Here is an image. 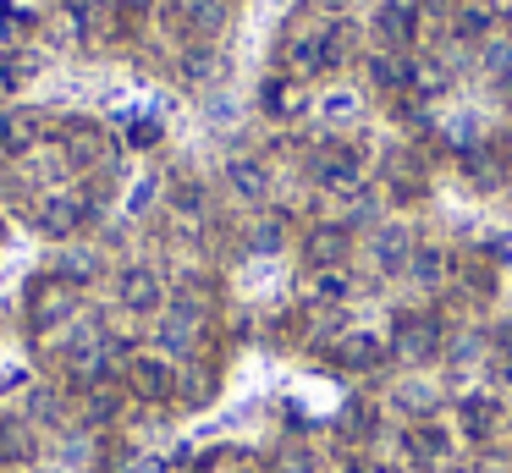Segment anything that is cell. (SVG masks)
I'll use <instances>...</instances> for the list:
<instances>
[{"label": "cell", "mask_w": 512, "mask_h": 473, "mask_svg": "<svg viewBox=\"0 0 512 473\" xmlns=\"http://www.w3.org/2000/svg\"><path fill=\"white\" fill-rule=\"evenodd\" d=\"M28 308H34V325L39 330H56V325H67V319L78 314V286L61 281V275L50 270V275H39V281H34Z\"/></svg>", "instance_id": "cell-1"}, {"label": "cell", "mask_w": 512, "mask_h": 473, "mask_svg": "<svg viewBox=\"0 0 512 473\" xmlns=\"http://www.w3.org/2000/svg\"><path fill=\"white\" fill-rule=\"evenodd\" d=\"M314 176H320L325 187H336V193H353L358 176H364V154H358L353 143H325V149L314 154Z\"/></svg>", "instance_id": "cell-2"}, {"label": "cell", "mask_w": 512, "mask_h": 473, "mask_svg": "<svg viewBox=\"0 0 512 473\" xmlns=\"http://www.w3.org/2000/svg\"><path fill=\"white\" fill-rule=\"evenodd\" d=\"M287 61H292V72H298V77L331 72V66L342 61V33H309V39H292Z\"/></svg>", "instance_id": "cell-3"}, {"label": "cell", "mask_w": 512, "mask_h": 473, "mask_svg": "<svg viewBox=\"0 0 512 473\" xmlns=\"http://www.w3.org/2000/svg\"><path fill=\"white\" fill-rule=\"evenodd\" d=\"M89 215H94L89 198H78V193H50L45 204H39V231H45V237H72V231H78Z\"/></svg>", "instance_id": "cell-4"}, {"label": "cell", "mask_w": 512, "mask_h": 473, "mask_svg": "<svg viewBox=\"0 0 512 473\" xmlns=\"http://www.w3.org/2000/svg\"><path fill=\"white\" fill-rule=\"evenodd\" d=\"M413 33H419V17H413V6L408 0H386V6L375 11V39L386 44V50H408L413 44Z\"/></svg>", "instance_id": "cell-5"}, {"label": "cell", "mask_w": 512, "mask_h": 473, "mask_svg": "<svg viewBox=\"0 0 512 473\" xmlns=\"http://www.w3.org/2000/svg\"><path fill=\"white\" fill-rule=\"evenodd\" d=\"M39 132H45L39 110H28V105L0 110V154H28L39 143Z\"/></svg>", "instance_id": "cell-6"}, {"label": "cell", "mask_w": 512, "mask_h": 473, "mask_svg": "<svg viewBox=\"0 0 512 473\" xmlns=\"http://www.w3.org/2000/svg\"><path fill=\"white\" fill-rule=\"evenodd\" d=\"M122 303L133 308V314H155V308L166 303V286H160V275L149 270V264L122 270Z\"/></svg>", "instance_id": "cell-7"}, {"label": "cell", "mask_w": 512, "mask_h": 473, "mask_svg": "<svg viewBox=\"0 0 512 473\" xmlns=\"http://www.w3.org/2000/svg\"><path fill=\"white\" fill-rule=\"evenodd\" d=\"M177 391V369L160 358H133V396H144V402H166V396Z\"/></svg>", "instance_id": "cell-8"}, {"label": "cell", "mask_w": 512, "mask_h": 473, "mask_svg": "<svg viewBox=\"0 0 512 473\" xmlns=\"http://www.w3.org/2000/svg\"><path fill=\"white\" fill-rule=\"evenodd\" d=\"M375 264L386 275H397V270H408L413 264V237L402 226H386V231H375Z\"/></svg>", "instance_id": "cell-9"}, {"label": "cell", "mask_w": 512, "mask_h": 473, "mask_svg": "<svg viewBox=\"0 0 512 473\" xmlns=\"http://www.w3.org/2000/svg\"><path fill=\"white\" fill-rule=\"evenodd\" d=\"M226 182H232V193L248 198V204H259V198L270 193V171L259 160H232L226 165Z\"/></svg>", "instance_id": "cell-10"}, {"label": "cell", "mask_w": 512, "mask_h": 473, "mask_svg": "<svg viewBox=\"0 0 512 473\" xmlns=\"http://www.w3.org/2000/svg\"><path fill=\"white\" fill-rule=\"evenodd\" d=\"M303 253H309V264L331 270V264L347 253V231H342V226H314V231H309V242H303Z\"/></svg>", "instance_id": "cell-11"}, {"label": "cell", "mask_w": 512, "mask_h": 473, "mask_svg": "<svg viewBox=\"0 0 512 473\" xmlns=\"http://www.w3.org/2000/svg\"><path fill=\"white\" fill-rule=\"evenodd\" d=\"M435 341H441L435 319H402V330H397V352H402V358H430Z\"/></svg>", "instance_id": "cell-12"}, {"label": "cell", "mask_w": 512, "mask_h": 473, "mask_svg": "<svg viewBox=\"0 0 512 473\" xmlns=\"http://www.w3.org/2000/svg\"><path fill=\"white\" fill-rule=\"evenodd\" d=\"M369 83H375V88H391V94H397V88L413 83V66L402 61L397 50H380V55H369Z\"/></svg>", "instance_id": "cell-13"}, {"label": "cell", "mask_w": 512, "mask_h": 473, "mask_svg": "<svg viewBox=\"0 0 512 473\" xmlns=\"http://www.w3.org/2000/svg\"><path fill=\"white\" fill-rule=\"evenodd\" d=\"M34 72H39L34 50H0V88H23Z\"/></svg>", "instance_id": "cell-14"}, {"label": "cell", "mask_w": 512, "mask_h": 473, "mask_svg": "<svg viewBox=\"0 0 512 473\" xmlns=\"http://www.w3.org/2000/svg\"><path fill=\"white\" fill-rule=\"evenodd\" d=\"M490 22H496V17H490V6H485V0H468V6H457L452 33H457V39H485V33H490Z\"/></svg>", "instance_id": "cell-15"}, {"label": "cell", "mask_w": 512, "mask_h": 473, "mask_svg": "<svg viewBox=\"0 0 512 473\" xmlns=\"http://www.w3.org/2000/svg\"><path fill=\"white\" fill-rule=\"evenodd\" d=\"M182 17H188L193 33H204V39H210V33H221L226 6H221V0H188V6H182Z\"/></svg>", "instance_id": "cell-16"}, {"label": "cell", "mask_w": 512, "mask_h": 473, "mask_svg": "<svg viewBox=\"0 0 512 473\" xmlns=\"http://www.w3.org/2000/svg\"><path fill=\"white\" fill-rule=\"evenodd\" d=\"M468 176H474L479 187H501L507 165H501V154H496V149H468Z\"/></svg>", "instance_id": "cell-17"}, {"label": "cell", "mask_w": 512, "mask_h": 473, "mask_svg": "<svg viewBox=\"0 0 512 473\" xmlns=\"http://www.w3.org/2000/svg\"><path fill=\"white\" fill-rule=\"evenodd\" d=\"M259 99H265L270 116H292V110H298V83H281V77H270Z\"/></svg>", "instance_id": "cell-18"}, {"label": "cell", "mask_w": 512, "mask_h": 473, "mask_svg": "<svg viewBox=\"0 0 512 473\" xmlns=\"http://www.w3.org/2000/svg\"><path fill=\"white\" fill-rule=\"evenodd\" d=\"M408 270L419 275L424 286H441V281H446V253H441V248H419V253H413Z\"/></svg>", "instance_id": "cell-19"}, {"label": "cell", "mask_w": 512, "mask_h": 473, "mask_svg": "<svg viewBox=\"0 0 512 473\" xmlns=\"http://www.w3.org/2000/svg\"><path fill=\"white\" fill-rule=\"evenodd\" d=\"M490 424H496V402H490V396H468L463 402V429L468 435H485Z\"/></svg>", "instance_id": "cell-20"}, {"label": "cell", "mask_w": 512, "mask_h": 473, "mask_svg": "<svg viewBox=\"0 0 512 473\" xmlns=\"http://www.w3.org/2000/svg\"><path fill=\"white\" fill-rule=\"evenodd\" d=\"M342 358L364 369V363H375V358H380V347H375V341H369V336H353V341H347V347H342Z\"/></svg>", "instance_id": "cell-21"}, {"label": "cell", "mask_w": 512, "mask_h": 473, "mask_svg": "<svg viewBox=\"0 0 512 473\" xmlns=\"http://www.w3.org/2000/svg\"><path fill=\"white\" fill-rule=\"evenodd\" d=\"M314 297H347V275H342V270H320V281H314Z\"/></svg>", "instance_id": "cell-22"}, {"label": "cell", "mask_w": 512, "mask_h": 473, "mask_svg": "<svg viewBox=\"0 0 512 473\" xmlns=\"http://www.w3.org/2000/svg\"><path fill=\"white\" fill-rule=\"evenodd\" d=\"M441 435H435V429H419V435H413V457H424V462H435L441 457Z\"/></svg>", "instance_id": "cell-23"}, {"label": "cell", "mask_w": 512, "mask_h": 473, "mask_svg": "<svg viewBox=\"0 0 512 473\" xmlns=\"http://www.w3.org/2000/svg\"><path fill=\"white\" fill-rule=\"evenodd\" d=\"M276 242H281V226H276V220H270V226H259V231H254V248H276Z\"/></svg>", "instance_id": "cell-24"}, {"label": "cell", "mask_w": 512, "mask_h": 473, "mask_svg": "<svg viewBox=\"0 0 512 473\" xmlns=\"http://www.w3.org/2000/svg\"><path fill=\"white\" fill-rule=\"evenodd\" d=\"M325 116H353V99H347V94L325 99Z\"/></svg>", "instance_id": "cell-25"}, {"label": "cell", "mask_w": 512, "mask_h": 473, "mask_svg": "<svg viewBox=\"0 0 512 473\" xmlns=\"http://www.w3.org/2000/svg\"><path fill=\"white\" fill-rule=\"evenodd\" d=\"M122 6H127V11H149L155 0H122Z\"/></svg>", "instance_id": "cell-26"}, {"label": "cell", "mask_w": 512, "mask_h": 473, "mask_svg": "<svg viewBox=\"0 0 512 473\" xmlns=\"http://www.w3.org/2000/svg\"><path fill=\"white\" fill-rule=\"evenodd\" d=\"M347 473H364V468H347Z\"/></svg>", "instance_id": "cell-27"}, {"label": "cell", "mask_w": 512, "mask_h": 473, "mask_svg": "<svg viewBox=\"0 0 512 473\" xmlns=\"http://www.w3.org/2000/svg\"><path fill=\"white\" fill-rule=\"evenodd\" d=\"M0 231H6V226H0Z\"/></svg>", "instance_id": "cell-28"}]
</instances>
